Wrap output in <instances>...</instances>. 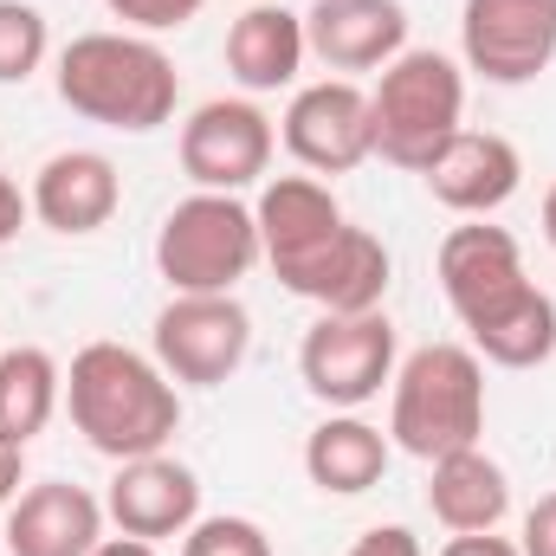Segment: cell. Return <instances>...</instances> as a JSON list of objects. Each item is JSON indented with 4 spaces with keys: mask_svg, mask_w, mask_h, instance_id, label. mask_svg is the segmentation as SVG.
<instances>
[{
    "mask_svg": "<svg viewBox=\"0 0 556 556\" xmlns=\"http://www.w3.org/2000/svg\"><path fill=\"white\" fill-rule=\"evenodd\" d=\"M420 181L433 188L440 207H453V214H466V220H485V214H498V207L518 194L525 162H518L511 142L492 137V130H459V137L427 162Z\"/></svg>",
    "mask_w": 556,
    "mask_h": 556,
    "instance_id": "obj_16",
    "label": "cell"
},
{
    "mask_svg": "<svg viewBox=\"0 0 556 556\" xmlns=\"http://www.w3.org/2000/svg\"><path fill=\"white\" fill-rule=\"evenodd\" d=\"M59 98L85 124L142 137V130H162L175 117L181 78H175V59L155 39H137V33H85V39H72L59 52Z\"/></svg>",
    "mask_w": 556,
    "mask_h": 556,
    "instance_id": "obj_3",
    "label": "cell"
},
{
    "mask_svg": "<svg viewBox=\"0 0 556 556\" xmlns=\"http://www.w3.org/2000/svg\"><path fill=\"white\" fill-rule=\"evenodd\" d=\"M298 376L324 408H363L395 382V324L382 311L317 317L298 350Z\"/></svg>",
    "mask_w": 556,
    "mask_h": 556,
    "instance_id": "obj_8",
    "label": "cell"
},
{
    "mask_svg": "<svg viewBox=\"0 0 556 556\" xmlns=\"http://www.w3.org/2000/svg\"><path fill=\"white\" fill-rule=\"evenodd\" d=\"M459 52L485 85H531L556 59V0H466Z\"/></svg>",
    "mask_w": 556,
    "mask_h": 556,
    "instance_id": "obj_10",
    "label": "cell"
},
{
    "mask_svg": "<svg viewBox=\"0 0 556 556\" xmlns=\"http://www.w3.org/2000/svg\"><path fill=\"white\" fill-rule=\"evenodd\" d=\"M466 117V78L446 52H402L382 65V85L369 91V124H376V155L427 175V162L459 137Z\"/></svg>",
    "mask_w": 556,
    "mask_h": 556,
    "instance_id": "obj_5",
    "label": "cell"
},
{
    "mask_svg": "<svg viewBox=\"0 0 556 556\" xmlns=\"http://www.w3.org/2000/svg\"><path fill=\"white\" fill-rule=\"evenodd\" d=\"M46 13L26 7V0H0V85H26L39 65H46Z\"/></svg>",
    "mask_w": 556,
    "mask_h": 556,
    "instance_id": "obj_23",
    "label": "cell"
},
{
    "mask_svg": "<svg viewBox=\"0 0 556 556\" xmlns=\"http://www.w3.org/2000/svg\"><path fill=\"white\" fill-rule=\"evenodd\" d=\"M20 453L26 446H7L0 440V505H13V492H20Z\"/></svg>",
    "mask_w": 556,
    "mask_h": 556,
    "instance_id": "obj_30",
    "label": "cell"
},
{
    "mask_svg": "<svg viewBox=\"0 0 556 556\" xmlns=\"http://www.w3.org/2000/svg\"><path fill=\"white\" fill-rule=\"evenodd\" d=\"M285 149L311 175H350L356 162L376 155V124H369V91L350 78L304 85L285 111Z\"/></svg>",
    "mask_w": 556,
    "mask_h": 556,
    "instance_id": "obj_12",
    "label": "cell"
},
{
    "mask_svg": "<svg viewBox=\"0 0 556 556\" xmlns=\"http://www.w3.org/2000/svg\"><path fill=\"white\" fill-rule=\"evenodd\" d=\"M266 260L260 220L240 194H188L168 207L155 233V266L175 291H233L240 278Z\"/></svg>",
    "mask_w": 556,
    "mask_h": 556,
    "instance_id": "obj_6",
    "label": "cell"
},
{
    "mask_svg": "<svg viewBox=\"0 0 556 556\" xmlns=\"http://www.w3.org/2000/svg\"><path fill=\"white\" fill-rule=\"evenodd\" d=\"M33 214L52 227V233H65V240H78V233H98V227H111V214H117V201H124V181H117V168H111V155H98V149H59L39 175H33Z\"/></svg>",
    "mask_w": 556,
    "mask_h": 556,
    "instance_id": "obj_17",
    "label": "cell"
},
{
    "mask_svg": "<svg viewBox=\"0 0 556 556\" xmlns=\"http://www.w3.org/2000/svg\"><path fill=\"white\" fill-rule=\"evenodd\" d=\"M389 247L369 233V227H337L317 253L278 266V285L304 304H317L324 317H356V311H382L389 298Z\"/></svg>",
    "mask_w": 556,
    "mask_h": 556,
    "instance_id": "obj_11",
    "label": "cell"
},
{
    "mask_svg": "<svg viewBox=\"0 0 556 556\" xmlns=\"http://www.w3.org/2000/svg\"><path fill=\"white\" fill-rule=\"evenodd\" d=\"M253 220H260V247H266V260H273V273H278V266L317 253L343 227V207H337V194L317 175H278V181L260 188Z\"/></svg>",
    "mask_w": 556,
    "mask_h": 556,
    "instance_id": "obj_18",
    "label": "cell"
},
{
    "mask_svg": "<svg viewBox=\"0 0 556 556\" xmlns=\"http://www.w3.org/2000/svg\"><path fill=\"white\" fill-rule=\"evenodd\" d=\"M65 408H72V427L117 466L162 453L181 427L168 369L137 356L130 343H85L65 376Z\"/></svg>",
    "mask_w": 556,
    "mask_h": 556,
    "instance_id": "obj_2",
    "label": "cell"
},
{
    "mask_svg": "<svg viewBox=\"0 0 556 556\" xmlns=\"http://www.w3.org/2000/svg\"><path fill=\"white\" fill-rule=\"evenodd\" d=\"M104 7L137 33H175V26H188L201 13V0H104Z\"/></svg>",
    "mask_w": 556,
    "mask_h": 556,
    "instance_id": "obj_25",
    "label": "cell"
},
{
    "mask_svg": "<svg viewBox=\"0 0 556 556\" xmlns=\"http://www.w3.org/2000/svg\"><path fill=\"white\" fill-rule=\"evenodd\" d=\"M104 544V505L85 485L39 479L7 505V556H91Z\"/></svg>",
    "mask_w": 556,
    "mask_h": 556,
    "instance_id": "obj_15",
    "label": "cell"
},
{
    "mask_svg": "<svg viewBox=\"0 0 556 556\" xmlns=\"http://www.w3.org/2000/svg\"><path fill=\"white\" fill-rule=\"evenodd\" d=\"M304 65V13L291 7H247L227 33V72L247 85V91H285Z\"/></svg>",
    "mask_w": 556,
    "mask_h": 556,
    "instance_id": "obj_19",
    "label": "cell"
},
{
    "mask_svg": "<svg viewBox=\"0 0 556 556\" xmlns=\"http://www.w3.org/2000/svg\"><path fill=\"white\" fill-rule=\"evenodd\" d=\"M59 395H65V376L46 350H33V343L0 350V440L7 446H26L33 433H46Z\"/></svg>",
    "mask_w": 556,
    "mask_h": 556,
    "instance_id": "obj_22",
    "label": "cell"
},
{
    "mask_svg": "<svg viewBox=\"0 0 556 556\" xmlns=\"http://www.w3.org/2000/svg\"><path fill=\"white\" fill-rule=\"evenodd\" d=\"M104 511L117 518L124 538H142V544H155V538H188V525L201 518V479H194L181 459H168V453L124 459L117 479H111Z\"/></svg>",
    "mask_w": 556,
    "mask_h": 556,
    "instance_id": "obj_13",
    "label": "cell"
},
{
    "mask_svg": "<svg viewBox=\"0 0 556 556\" xmlns=\"http://www.w3.org/2000/svg\"><path fill=\"white\" fill-rule=\"evenodd\" d=\"M525 556H556V492H544L531 511H525Z\"/></svg>",
    "mask_w": 556,
    "mask_h": 556,
    "instance_id": "obj_27",
    "label": "cell"
},
{
    "mask_svg": "<svg viewBox=\"0 0 556 556\" xmlns=\"http://www.w3.org/2000/svg\"><path fill=\"white\" fill-rule=\"evenodd\" d=\"M91 556H155V544H142V538H104Z\"/></svg>",
    "mask_w": 556,
    "mask_h": 556,
    "instance_id": "obj_31",
    "label": "cell"
},
{
    "mask_svg": "<svg viewBox=\"0 0 556 556\" xmlns=\"http://www.w3.org/2000/svg\"><path fill=\"white\" fill-rule=\"evenodd\" d=\"M26 207H33V201H26V194L13 188V175L0 168V247H7V240H13V233L26 227Z\"/></svg>",
    "mask_w": 556,
    "mask_h": 556,
    "instance_id": "obj_29",
    "label": "cell"
},
{
    "mask_svg": "<svg viewBox=\"0 0 556 556\" xmlns=\"http://www.w3.org/2000/svg\"><path fill=\"white\" fill-rule=\"evenodd\" d=\"M273 168V117L253 98H207L181 124V175L207 194H240Z\"/></svg>",
    "mask_w": 556,
    "mask_h": 556,
    "instance_id": "obj_9",
    "label": "cell"
},
{
    "mask_svg": "<svg viewBox=\"0 0 556 556\" xmlns=\"http://www.w3.org/2000/svg\"><path fill=\"white\" fill-rule=\"evenodd\" d=\"M253 350V317L233 291H175L155 311V363L175 382L214 389L227 382Z\"/></svg>",
    "mask_w": 556,
    "mask_h": 556,
    "instance_id": "obj_7",
    "label": "cell"
},
{
    "mask_svg": "<svg viewBox=\"0 0 556 556\" xmlns=\"http://www.w3.org/2000/svg\"><path fill=\"white\" fill-rule=\"evenodd\" d=\"M304 52L330 72H376L408 52V7L402 0H317L304 13Z\"/></svg>",
    "mask_w": 556,
    "mask_h": 556,
    "instance_id": "obj_14",
    "label": "cell"
},
{
    "mask_svg": "<svg viewBox=\"0 0 556 556\" xmlns=\"http://www.w3.org/2000/svg\"><path fill=\"white\" fill-rule=\"evenodd\" d=\"M427 505H433V518H440L453 538H459V531H498L505 511H511V479H505L498 459H485L479 446H466V453L433 459Z\"/></svg>",
    "mask_w": 556,
    "mask_h": 556,
    "instance_id": "obj_20",
    "label": "cell"
},
{
    "mask_svg": "<svg viewBox=\"0 0 556 556\" xmlns=\"http://www.w3.org/2000/svg\"><path fill=\"white\" fill-rule=\"evenodd\" d=\"M304 472H311L317 492L356 498V492L382 485V472H389V433L356 415H330L324 427H311V440H304Z\"/></svg>",
    "mask_w": 556,
    "mask_h": 556,
    "instance_id": "obj_21",
    "label": "cell"
},
{
    "mask_svg": "<svg viewBox=\"0 0 556 556\" xmlns=\"http://www.w3.org/2000/svg\"><path fill=\"white\" fill-rule=\"evenodd\" d=\"M544 240L556 247V181H551V194H544Z\"/></svg>",
    "mask_w": 556,
    "mask_h": 556,
    "instance_id": "obj_32",
    "label": "cell"
},
{
    "mask_svg": "<svg viewBox=\"0 0 556 556\" xmlns=\"http://www.w3.org/2000/svg\"><path fill=\"white\" fill-rule=\"evenodd\" d=\"M440 556H525V551H518V544H505L498 531H459Z\"/></svg>",
    "mask_w": 556,
    "mask_h": 556,
    "instance_id": "obj_28",
    "label": "cell"
},
{
    "mask_svg": "<svg viewBox=\"0 0 556 556\" xmlns=\"http://www.w3.org/2000/svg\"><path fill=\"white\" fill-rule=\"evenodd\" d=\"M343 556H420V538L408 525H376V531H363Z\"/></svg>",
    "mask_w": 556,
    "mask_h": 556,
    "instance_id": "obj_26",
    "label": "cell"
},
{
    "mask_svg": "<svg viewBox=\"0 0 556 556\" xmlns=\"http://www.w3.org/2000/svg\"><path fill=\"white\" fill-rule=\"evenodd\" d=\"M181 556H273V538L253 518H194Z\"/></svg>",
    "mask_w": 556,
    "mask_h": 556,
    "instance_id": "obj_24",
    "label": "cell"
},
{
    "mask_svg": "<svg viewBox=\"0 0 556 556\" xmlns=\"http://www.w3.org/2000/svg\"><path fill=\"white\" fill-rule=\"evenodd\" d=\"M485 433V363L466 343H420L395 369V408H389V440L415 459H446L479 446Z\"/></svg>",
    "mask_w": 556,
    "mask_h": 556,
    "instance_id": "obj_4",
    "label": "cell"
},
{
    "mask_svg": "<svg viewBox=\"0 0 556 556\" xmlns=\"http://www.w3.org/2000/svg\"><path fill=\"white\" fill-rule=\"evenodd\" d=\"M440 291L466 324L472 350L498 369H538L556 356V298L531 285L505 227L466 220L440 240Z\"/></svg>",
    "mask_w": 556,
    "mask_h": 556,
    "instance_id": "obj_1",
    "label": "cell"
}]
</instances>
